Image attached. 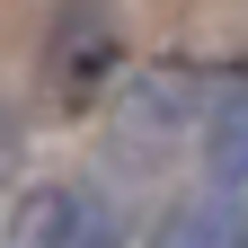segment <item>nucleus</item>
Listing matches in <instances>:
<instances>
[{
	"mask_svg": "<svg viewBox=\"0 0 248 248\" xmlns=\"http://www.w3.org/2000/svg\"><path fill=\"white\" fill-rule=\"evenodd\" d=\"M204 169H213V195H248V80H231L222 98H213Z\"/></svg>",
	"mask_w": 248,
	"mask_h": 248,
	"instance_id": "2",
	"label": "nucleus"
},
{
	"mask_svg": "<svg viewBox=\"0 0 248 248\" xmlns=\"http://www.w3.org/2000/svg\"><path fill=\"white\" fill-rule=\"evenodd\" d=\"M27 248H115V213L89 186H45L27 204Z\"/></svg>",
	"mask_w": 248,
	"mask_h": 248,
	"instance_id": "1",
	"label": "nucleus"
},
{
	"mask_svg": "<svg viewBox=\"0 0 248 248\" xmlns=\"http://www.w3.org/2000/svg\"><path fill=\"white\" fill-rule=\"evenodd\" d=\"M151 248H248V204L239 195H195L151 231Z\"/></svg>",
	"mask_w": 248,
	"mask_h": 248,
	"instance_id": "3",
	"label": "nucleus"
}]
</instances>
